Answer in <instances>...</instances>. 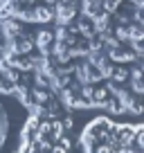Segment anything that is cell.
Segmentation results:
<instances>
[{
	"instance_id": "6da1fadb",
	"label": "cell",
	"mask_w": 144,
	"mask_h": 153,
	"mask_svg": "<svg viewBox=\"0 0 144 153\" xmlns=\"http://www.w3.org/2000/svg\"><path fill=\"white\" fill-rule=\"evenodd\" d=\"M74 16H77V0H74V2H68V5H63V2H56V5H54V20H56L59 27L72 25Z\"/></svg>"
},
{
	"instance_id": "7a4b0ae2",
	"label": "cell",
	"mask_w": 144,
	"mask_h": 153,
	"mask_svg": "<svg viewBox=\"0 0 144 153\" xmlns=\"http://www.w3.org/2000/svg\"><path fill=\"white\" fill-rule=\"evenodd\" d=\"M90 23H92L95 34H111V14L99 11L95 18H90Z\"/></svg>"
},
{
	"instance_id": "3957f363",
	"label": "cell",
	"mask_w": 144,
	"mask_h": 153,
	"mask_svg": "<svg viewBox=\"0 0 144 153\" xmlns=\"http://www.w3.org/2000/svg\"><path fill=\"white\" fill-rule=\"evenodd\" d=\"M99 11H101V0H81L83 18H95Z\"/></svg>"
},
{
	"instance_id": "277c9868",
	"label": "cell",
	"mask_w": 144,
	"mask_h": 153,
	"mask_svg": "<svg viewBox=\"0 0 144 153\" xmlns=\"http://www.w3.org/2000/svg\"><path fill=\"white\" fill-rule=\"evenodd\" d=\"M54 20V9L52 7H34V23H50Z\"/></svg>"
},
{
	"instance_id": "5b68a950",
	"label": "cell",
	"mask_w": 144,
	"mask_h": 153,
	"mask_svg": "<svg viewBox=\"0 0 144 153\" xmlns=\"http://www.w3.org/2000/svg\"><path fill=\"white\" fill-rule=\"evenodd\" d=\"M74 32H77V34H81V36L86 38V41H88V38H92V36H95V29H92V23H90V18H81L77 25H74Z\"/></svg>"
},
{
	"instance_id": "8992f818",
	"label": "cell",
	"mask_w": 144,
	"mask_h": 153,
	"mask_svg": "<svg viewBox=\"0 0 144 153\" xmlns=\"http://www.w3.org/2000/svg\"><path fill=\"white\" fill-rule=\"evenodd\" d=\"M95 68H97V72L101 74V79H111V74H113V70H115V65H113L108 59H106V54L99 59V61L95 63Z\"/></svg>"
},
{
	"instance_id": "52a82bcc",
	"label": "cell",
	"mask_w": 144,
	"mask_h": 153,
	"mask_svg": "<svg viewBox=\"0 0 144 153\" xmlns=\"http://www.w3.org/2000/svg\"><path fill=\"white\" fill-rule=\"evenodd\" d=\"M29 99H32V104L36 101V106H45V104L50 101V95L43 90V88H34L32 95H29Z\"/></svg>"
},
{
	"instance_id": "ba28073f",
	"label": "cell",
	"mask_w": 144,
	"mask_h": 153,
	"mask_svg": "<svg viewBox=\"0 0 144 153\" xmlns=\"http://www.w3.org/2000/svg\"><path fill=\"white\" fill-rule=\"evenodd\" d=\"M59 95H61V101L65 108H72V104H74V99H77V95L72 92V88H61L59 90Z\"/></svg>"
},
{
	"instance_id": "9c48e42d",
	"label": "cell",
	"mask_w": 144,
	"mask_h": 153,
	"mask_svg": "<svg viewBox=\"0 0 144 153\" xmlns=\"http://www.w3.org/2000/svg\"><path fill=\"white\" fill-rule=\"evenodd\" d=\"M104 108L108 110V113H113V115H120V113H124V106H122L120 101L115 99V97H108V99H106V104H104Z\"/></svg>"
},
{
	"instance_id": "30bf717a",
	"label": "cell",
	"mask_w": 144,
	"mask_h": 153,
	"mask_svg": "<svg viewBox=\"0 0 144 153\" xmlns=\"http://www.w3.org/2000/svg\"><path fill=\"white\" fill-rule=\"evenodd\" d=\"M128 43L131 41H142L144 38V29H142V25H128Z\"/></svg>"
},
{
	"instance_id": "8fae6325",
	"label": "cell",
	"mask_w": 144,
	"mask_h": 153,
	"mask_svg": "<svg viewBox=\"0 0 144 153\" xmlns=\"http://www.w3.org/2000/svg\"><path fill=\"white\" fill-rule=\"evenodd\" d=\"M122 5V0H101V11H106V14H113V11H117V7Z\"/></svg>"
},
{
	"instance_id": "7c38bea8",
	"label": "cell",
	"mask_w": 144,
	"mask_h": 153,
	"mask_svg": "<svg viewBox=\"0 0 144 153\" xmlns=\"http://www.w3.org/2000/svg\"><path fill=\"white\" fill-rule=\"evenodd\" d=\"M111 79H115L117 83L126 81V79H128V70H126V68H115V70H113V74H111Z\"/></svg>"
},
{
	"instance_id": "4fadbf2b",
	"label": "cell",
	"mask_w": 144,
	"mask_h": 153,
	"mask_svg": "<svg viewBox=\"0 0 144 153\" xmlns=\"http://www.w3.org/2000/svg\"><path fill=\"white\" fill-rule=\"evenodd\" d=\"M115 38L120 41V43H124V41L128 43V29L122 27V25H117V27H115Z\"/></svg>"
},
{
	"instance_id": "5bb4252c",
	"label": "cell",
	"mask_w": 144,
	"mask_h": 153,
	"mask_svg": "<svg viewBox=\"0 0 144 153\" xmlns=\"http://www.w3.org/2000/svg\"><path fill=\"white\" fill-rule=\"evenodd\" d=\"M131 90L135 95H144V81L142 79H131Z\"/></svg>"
},
{
	"instance_id": "9a60e30c",
	"label": "cell",
	"mask_w": 144,
	"mask_h": 153,
	"mask_svg": "<svg viewBox=\"0 0 144 153\" xmlns=\"http://www.w3.org/2000/svg\"><path fill=\"white\" fill-rule=\"evenodd\" d=\"M92 92H95V88H92V86H81V99L92 101Z\"/></svg>"
},
{
	"instance_id": "2e32d148",
	"label": "cell",
	"mask_w": 144,
	"mask_h": 153,
	"mask_svg": "<svg viewBox=\"0 0 144 153\" xmlns=\"http://www.w3.org/2000/svg\"><path fill=\"white\" fill-rule=\"evenodd\" d=\"M61 126H63V131H72L74 128V120H72V117H63Z\"/></svg>"
},
{
	"instance_id": "e0dca14e",
	"label": "cell",
	"mask_w": 144,
	"mask_h": 153,
	"mask_svg": "<svg viewBox=\"0 0 144 153\" xmlns=\"http://www.w3.org/2000/svg\"><path fill=\"white\" fill-rule=\"evenodd\" d=\"M131 2L135 5V9H142V7H144V0H131Z\"/></svg>"
}]
</instances>
